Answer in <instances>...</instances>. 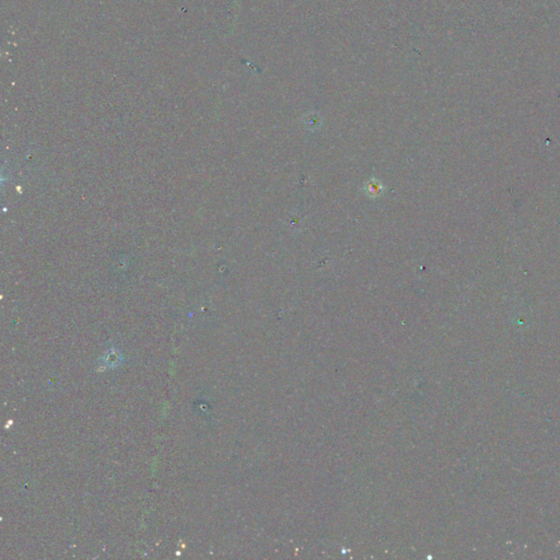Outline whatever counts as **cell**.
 Returning <instances> with one entry per match:
<instances>
[{
	"label": "cell",
	"instance_id": "obj_1",
	"mask_svg": "<svg viewBox=\"0 0 560 560\" xmlns=\"http://www.w3.org/2000/svg\"><path fill=\"white\" fill-rule=\"evenodd\" d=\"M364 189L368 196L371 197V198H375V197L382 195L384 187L381 182H378V181L373 179L365 185Z\"/></svg>",
	"mask_w": 560,
	"mask_h": 560
}]
</instances>
